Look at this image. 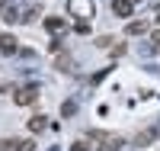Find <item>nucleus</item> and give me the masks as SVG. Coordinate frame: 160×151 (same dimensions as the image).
Segmentation results:
<instances>
[{"label":"nucleus","mask_w":160,"mask_h":151,"mask_svg":"<svg viewBox=\"0 0 160 151\" xmlns=\"http://www.w3.org/2000/svg\"><path fill=\"white\" fill-rule=\"evenodd\" d=\"M68 10H71V16H77L80 23H90L93 13H96V3H93V0H68Z\"/></svg>","instance_id":"1"},{"label":"nucleus","mask_w":160,"mask_h":151,"mask_svg":"<svg viewBox=\"0 0 160 151\" xmlns=\"http://www.w3.org/2000/svg\"><path fill=\"white\" fill-rule=\"evenodd\" d=\"M13 100H16V106H29V103H35V100H38V84H26V87H16Z\"/></svg>","instance_id":"2"},{"label":"nucleus","mask_w":160,"mask_h":151,"mask_svg":"<svg viewBox=\"0 0 160 151\" xmlns=\"http://www.w3.org/2000/svg\"><path fill=\"white\" fill-rule=\"evenodd\" d=\"M93 138H96L99 151H115V148H122V138L118 135H102V132H90Z\"/></svg>","instance_id":"3"},{"label":"nucleus","mask_w":160,"mask_h":151,"mask_svg":"<svg viewBox=\"0 0 160 151\" xmlns=\"http://www.w3.org/2000/svg\"><path fill=\"white\" fill-rule=\"evenodd\" d=\"M16 48H19L16 35H10V32H3V35H0V55H13Z\"/></svg>","instance_id":"4"},{"label":"nucleus","mask_w":160,"mask_h":151,"mask_svg":"<svg viewBox=\"0 0 160 151\" xmlns=\"http://www.w3.org/2000/svg\"><path fill=\"white\" fill-rule=\"evenodd\" d=\"M112 10L118 13V16H131V10H135V3H131V0H112Z\"/></svg>","instance_id":"5"},{"label":"nucleus","mask_w":160,"mask_h":151,"mask_svg":"<svg viewBox=\"0 0 160 151\" xmlns=\"http://www.w3.org/2000/svg\"><path fill=\"white\" fill-rule=\"evenodd\" d=\"M45 29H48V32H55V35L64 32V19H61V16H48V19H45Z\"/></svg>","instance_id":"6"},{"label":"nucleus","mask_w":160,"mask_h":151,"mask_svg":"<svg viewBox=\"0 0 160 151\" xmlns=\"http://www.w3.org/2000/svg\"><path fill=\"white\" fill-rule=\"evenodd\" d=\"M157 135H160V129H148V132H141L138 138H135V145H151Z\"/></svg>","instance_id":"7"},{"label":"nucleus","mask_w":160,"mask_h":151,"mask_svg":"<svg viewBox=\"0 0 160 151\" xmlns=\"http://www.w3.org/2000/svg\"><path fill=\"white\" fill-rule=\"evenodd\" d=\"M144 32H148V23H144V19L128 23V35H144Z\"/></svg>","instance_id":"8"},{"label":"nucleus","mask_w":160,"mask_h":151,"mask_svg":"<svg viewBox=\"0 0 160 151\" xmlns=\"http://www.w3.org/2000/svg\"><path fill=\"white\" fill-rule=\"evenodd\" d=\"M45 126H48L45 116H32V119H29V132H45Z\"/></svg>","instance_id":"9"},{"label":"nucleus","mask_w":160,"mask_h":151,"mask_svg":"<svg viewBox=\"0 0 160 151\" xmlns=\"http://www.w3.org/2000/svg\"><path fill=\"white\" fill-rule=\"evenodd\" d=\"M74 113H77V103H71V100H68V103L61 106V116H74Z\"/></svg>","instance_id":"10"},{"label":"nucleus","mask_w":160,"mask_h":151,"mask_svg":"<svg viewBox=\"0 0 160 151\" xmlns=\"http://www.w3.org/2000/svg\"><path fill=\"white\" fill-rule=\"evenodd\" d=\"M58 67H61V71H71V58H68V55H58Z\"/></svg>","instance_id":"11"},{"label":"nucleus","mask_w":160,"mask_h":151,"mask_svg":"<svg viewBox=\"0 0 160 151\" xmlns=\"http://www.w3.org/2000/svg\"><path fill=\"white\" fill-rule=\"evenodd\" d=\"M3 16H7V23H16V19H19V13L13 10V7H7V13H3Z\"/></svg>","instance_id":"12"},{"label":"nucleus","mask_w":160,"mask_h":151,"mask_svg":"<svg viewBox=\"0 0 160 151\" xmlns=\"http://www.w3.org/2000/svg\"><path fill=\"white\" fill-rule=\"evenodd\" d=\"M16 151H35L32 142H16Z\"/></svg>","instance_id":"13"},{"label":"nucleus","mask_w":160,"mask_h":151,"mask_svg":"<svg viewBox=\"0 0 160 151\" xmlns=\"http://www.w3.org/2000/svg\"><path fill=\"white\" fill-rule=\"evenodd\" d=\"M71 151H87V145H83V142H74V145H71Z\"/></svg>","instance_id":"14"},{"label":"nucleus","mask_w":160,"mask_h":151,"mask_svg":"<svg viewBox=\"0 0 160 151\" xmlns=\"http://www.w3.org/2000/svg\"><path fill=\"white\" fill-rule=\"evenodd\" d=\"M151 39H154V45L160 48V29H157V32H151Z\"/></svg>","instance_id":"15"},{"label":"nucleus","mask_w":160,"mask_h":151,"mask_svg":"<svg viewBox=\"0 0 160 151\" xmlns=\"http://www.w3.org/2000/svg\"><path fill=\"white\" fill-rule=\"evenodd\" d=\"M0 13H7V0H0Z\"/></svg>","instance_id":"16"},{"label":"nucleus","mask_w":160,"mask_h":151,"mask_svg":"<svg viewBox=\"0 0 160 151\" xmlns=\"http://www.w3.org/2000/svg\"><path fill=\"white\" fill-rule=\"evenodd\" d=\"M131 3H138V0H131Z\"/></svg>","instance_id":"17"}]
</instances>
